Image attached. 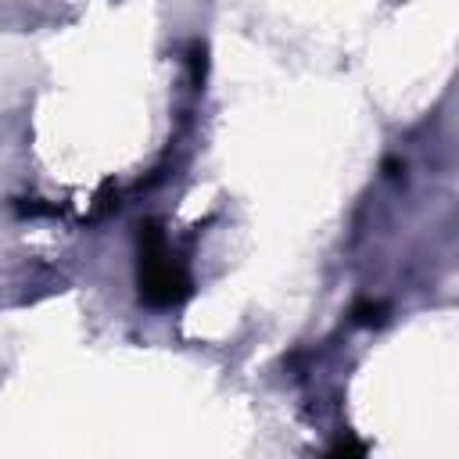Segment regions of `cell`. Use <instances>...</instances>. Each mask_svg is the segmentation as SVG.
<instances>
[{
  "label": "cell",
  "instance_id": "1",
  "mask_svg": "<svg viewBox=\"0 0 459 459\" xmlns=\"http://www.w3.org/2000/svg\"><path fill=\"white\" fill-rule=\"evenodd\" d=\"M136 280H140V298L154 308H172L190 294V276L186 269L176 262V255L169 251V237L165 230L147 219L140 222V237H136Z\"/></svg>",
  "mask_w": 459,
  "mask_h": 459
},
{
  "label": "cell",
  "instance_id": "3",
  "mask_svg": "<svg viewBox=\"0 0 459 459\" xmlns=\"http://www.w3.org/2000/svg\"><path fill=\"white\" fill-rule=\"evenodd\" d=\"M330 452H333V455H362L366 445H359V441H337Z\"/></svg>",
  "mask_w": 459,
  "mask_h": 459
},
{
  "label": "cell",
  "instance_id": "2",
  "mask_svg": "<svg viewBox=\"0 0 459 459\" xmlns=\"http://www.w3.org/2000/svg\"><path fill=\"white\" fill-rule=\"evenodd\" d=\"M355 319L359 323H384V305L380 301H362V305H355Z\"/></svg>",
  "mask_w": 459,
  "mask_h": 459
}]
</instances>
